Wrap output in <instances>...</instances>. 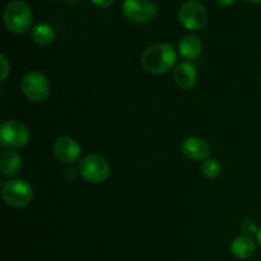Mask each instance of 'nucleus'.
<instances>
[{
	"mask_svg": "<svg viewBox=\"0 0 261 261\" xmlns=\"http://www.w3.org/2000/svg\"><path fill=\"white\" fill-rule=\"evenodd\" d=\"M177 61V54L168 42H158L145 48L140 58V64L147 73L161 75L172 70Z\"/></svg>",
	"mask_w": 261,
	"mask_h": 261,
	"instance_id": "f257e3e1",
	"label": "nucleus"
},
{
	"mask_svg": "<svg viewBox=\"0 0 261 261\" xmlns=\"http://www.w3.org/2000/svg\"><path fill=\"white\" fill-rule=\"evenodd\" d=\"M4 24L9 32L22 35L31 30L33 23V13L30 5L23 0H13L4 8Z\"/></svg>",
	"mask_w": 261,
	"mask_h": 261,
	"instance_id": "f03ea898",
	"label": "nucleus"
},
{
	"mask_svg": "<svg viewBox=\"0 0 261 261\" xmlns=\"http://www.w3.org/2000/svg\"><path fill=\"white\" fill-rule=\"evenodd\" d=\"M2 195L7 205L20 209L32 203L33 188L23 178H10L3 184Z\"/></svg>",
	"mask_w": 261,
	"mask_h": 261,
	"instance_id": "7ed1b4c3",
	"label": "nucleus"
},
{
	"mask_svg": "<svg viewBox=\"0 0 261 261\" xmlns=\"http://www.w3.org/2000/svg\"><path fill=\"white\" fill-rule=\"evenodd\" d=\"M20 91L28 101L33 103H42L51 93V86L47 76L38 70L25 74L20 81Z\"/></svg>",
	"mask_w": 261,
	"mask_h": 261,
	"instance_id": "20e7f679",
	"label": "nucleus"
},
{
	"mask_svg": "<svg viewBox=\"0 0 261 261\" xmlns=\"http://www.w3.org/2000/svg\"><path fill=\"white\" fill-rule=\"evenodd\" d=\"M111 173L109 161L101 154H88L79 162V175L89 184H103Z\"/></svg>",
	"mask_w": 261,
	"mask_h": 261,
	"instance_id": "39448f33",
	"label": "nucleus"
},
{
	"mask_svg": "<svg viewBox=\"0 0 261 261\" xmlns=\"http://www.w3.org/2000/svg\"><path fill=\"white\" fill-rule=\"evenodd\" d=\"M30 129L18 120H7L0 126V144L5 149H19L30 142Z\"/></svg>",
	"mask_w": 261,
	"mask_h": 261,
	"instance_id": "423d86ee",
	"label": "nucleus"
},
{
	"mask_svg": "<svg viewBox=\"0 0 261 261\" xmlns=\"http://www.w3.org/2000/svg\"><path fill=\"white\" fill-rule=\"evenodd\" d=\"M178 20L186 30L200 31L208 24L209 13L203 4L196 0H189L178 9Z\"/></svg>",
	"mask_w": 261,
	"mask_h": 261,
	"instance_id": "0eeeda50",
	"label": "nucleus"
},
{
	"mask_svg": "<svg viewBox=\"0 0 261 261\" xmlns=\"http://www.w3.org/2000/svg\"><path fill=\"white\" fill-rule=\"evenodd\" d=\"M122 13L134 23L152 22L158 14V7L154 0H124Z\"/></svg>",
	"mask_w": 261,
	"mask_h": 261,
	"instance_id": "6e6552de",
	"label": "nucleus"
},
{
	"mask_svg": "<svg viewBox=\"0 0 261 261\" xmlns=\"http://www.w3.org/2000/svg\"><path fill=\"white\" fill-rule=\"evenodd\" d=\"M54 154L59 162L64 165H73L82 155V147L74 138L64 135L59 137L54 143Z\"/></svg>",
	"mask_w": 261,
	"mask_h": 261,
	"instance_id": "1a4fd4ad",
	"label": "nucleus"
},
{
	"mask_svg": "<svg viewBox=\"0 0 261 261\" xmlns=\"http://www.w3.org/2000/svg\"><path fill=\"white\" fill-rule=\"evenodd\" d=\"M180 150L184 157L191 161L204 162L211 155L212 148L208 140L200 137H188L181 142Z\"/></svg>",
	"mask_w": 261,
	"mask_h": 261,
	"instance_id": "9d476101",
	"label": "nucleus"
},
{
	"mask_svg": "<svg viewBox=\"0 0 261 261\" xmlns=\"http://www.w3.org/2000/svg\"><path fill=\"white\" fill-rule=\"evenodd\" d=\"M173 82L182 91H190L198 82V70L190 61H182L173 69Z\"/></svg>",
	"mask_w": 261,
	"mask_h": 261,
	"instance_id": "9b49d317",
	"label": "nucleus"
},
{
	"mask_svg": "<svg viewBox=\"0 0 261 261\" xmlns=\"http://www.w3.org/2000/svg\"><path fill=\"white\" fill-rule=\"evenodd\" d=\"M23 166V158L17 150L4 149L0 155V172L5 177H14Z\"/></svg>",
	"mask_w": 261,
	"mask_h": 261,
	"instance_id": "f8f14e48",
	"label": "nucleus"
},
{
	"mask_svg": "<svg viewBox=\"0 0 261 261\" xmlns=\"http://www.w3.org/2000/svg\"><path fill=\"white\" fill-rule=\"evenodd\" d=\"M255 250H256V244L251 239V236H246V234H240L234 237L229 246L231 254L239 260L250 259L255 254Z\"/></svg>",
	"mask_w": 261,
	"mask_h": 261,
	"instance_id": "ddd939ff",
	"label": "nucleus"
},
{
	"mask_svg": "<svg viewBox=\"0 0 261 261\" xmlns=\"http://www.w3.org/2000/svg\"><path fill=\"white\" fill-rule=\"evenodd\" d=\"M178 53L186 60H195L203 53V42L195 35H185L178 41Z\"/></svg>",
	"mask_w": 261,
	"mask_h": 261,
	"instance_id": "4468645a",
	"label": "nucleus"
},
{
	"mask_svg": "<svg viewBox=\"0 0 261 261\" xmlns=\"http://www.w3.org/2000/svg\"><path fill=\"white\" fill-rule=\"evenodd\" d=\"M31 38L36 45L41 46V47H47L51 43H54L56 33L48 23H38L31 31Z\"/></svg>",
	"mask_w": 261,
	"mask_h": 261,
	"instance_id": "2eb2a0df",
	"label": "nucleus"
},
{
	"mask_svg": "<svg viewBox=\"0 0 261 261\" xmlns=\"http://www.w3.org/2000/svg\"><path fill=\"white\" fill-rule=\"evenodd\" d=\"M201 175L209 180H216L222 175V165L217 158H208L200 166Z\"/></svg>",
	"mask_w": 261,
	"mask_h": 261,
	"instance_id": "dca6fc26",
	"label": "nucleus"
},
{
	"mask_svg": "<svg viewBox=\"0 0 261 261\" xmlns=\"http://www.w3.org/2000/svg\"><path fill=\"white\" fill-rule=\"evenodd\" d=\"M259 228L260 227H257L256 222L254 219H244L241 222V232L242 234H246V236H252V234L256 236Z\"/></svg>",
	"mask_w": 261,
	"mask_h": 261,
	"instance_id": "f3484780",
	"label": "nucleus"
},
{
	"mask_svg": "<svg viewBox=\"0 0 261 261\" xmlns=\"http://www.w3.org/2000/svg\"><path fill=\"white\" fill-rule=\"evenodd\" d=\"M0 63H2V70H0V79L2 81H5L8 78V75L10 74V64L8 61L7 56L4 54L0 55Z\"/></svg>",
	"mask_w": 261,
	"mask_h": 261,
	"instance_id": "a211bd4d",
	"label": "nucleus"
},
{
	"mask_svg": "<svg viewBox=\"0 0 261 261\" xmlns=\"http://www.w3.org/2000/svg\"><path fill=\"white\" fill-rule=\"evenodd\" d=\"M91 2L98 8H109L114 4L115 0H91Z\"/></svg>",
	"mask_w": 261,
	"mask_h": 261,
	"instance_id": "6ab92c4d",
	"label": "nucleus"
},
{
	"mask_svg": "<svg viewBox=\"0 0 261 261\" xmlns=\"http://www.w3.org/2000/svg\"><path fill=\"white\" fill-rule=\"evenodd\" d=\"M234 2H236V0H216L217 4H218L219 7H223V8L231 7Z\"/></svg>",
	"mask_w": 261,
	"mask_h": 261,
	"instance_id": "aec40b11",
	"label": "nucleus"
},
{
	"mask_svg": "<svg viewBox=\"0 0 261 261\" xmlns=\"http://www.w3.org/2000/svg\"><path fill=\"white\" fill-rule=\"evenodd\" d=\"M256 242H257V245H259V246L261 247V227H260L259 231H257V233H256Z\"/></svg>",
	"mask_w": 261,
	"mask_h": 261,
	"instance_id": "412c9836",
	"label": "nucleus"
},
{
	"mask_svg": "<svg viewBox=\"0 0 261 261\" xmlns=\"http://www.w3.org/2000/svg\"><path fill=\"white\" fill-rule=\"evenodd\" d=\"M247 3H250V4H260L261 0H246Z\"/></svg>",
	"mask_w": 261,
	"mask_h": 261,
	"instance_id": "4be33fe9",
	"label": "nucleus"
},
{
	"mask_svg": "<svg viewBox=\"0 0 261 261\" xmlns=\"http://www.w3.org/2000/svg\"><path fill=\"white\" fill-rule=\"evenodd\" d=\"M64 2L69 3V4H76V3L82 2V0H64Z\"/></svg>",
	"mask_w": 261,
	"mask_h": 261,
	"instance_id": "5701e85b",
	"label": "nucleus"
},
{
	"mask_svg": "<svg viewBox=\"0 0 261 261\" xmlns=\"http://www.w3.org/2000/svg\"><path fill=\"white\" fill-rule=\"evenodd\" d=\"M260 86H261V78H260Z\"/></svg>",
	"mask_w": 261,
	"mask_h": 261,
	"instance_id": "b1692460",
	"label": "nucleus"
}]
</instances>
